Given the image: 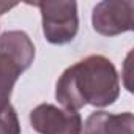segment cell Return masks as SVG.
Masks as SVG:
<instances>
[{
    "mask_svg": "<svg viewBox=\"0 0 134 134\" xmlns=\"http://www.w3.org/2000/svg\"><path fill=\"white\" fill-rule=\"evenodd\" d=\"M120 96V81L114 63L104 55H88L68 66L57 81L55 98L63 109L79 110L87 104L106 107Z\"/></svg>",
    "mask_w": 134,
    "mask_h": 134,
    "instance_id": "1",
    "label": "cell"
},
{
    "mask_svg": "<svg viewBox=\"0 0 134 134\" xmlns=\"http://www.w3.org/2000/svg\"><path fill=\"white\" fill-rule=\"evenodd\" d=\"M35 60V44L22 30H10L0 36V109L10 104L19 76Z\"/></svg>",
    "mask_w": 134,
    "mask_h": 134,
    "instance_id": "2",
    "label": "cell"
},
{
    "mask_svg": "<svg viewBox=\"0 0 134 134\" xmlns=\"http://www.w3.org/2000/svg\"><path fill=\"white\" fill-rule=\"evenodd\" d=\"M40 8L44 38L51 44H68L79 32V16L76 2H40L32 3Z\"/></svg>",
    "mask_w": 134,
    "mask_h": 134,
    "instance_id": "3",
    "label": "cell"
},
{
    "mask_svg": "<svg viewBox=\"0 0 134 134\" xmlns=\"http://www.w3.org/2000/svg\"><path fill=\"white\" fill-rule=\"evenodd\" d=\"M93 30L103 36H117L132 30L134 2L132 0H104L95 5L92 13Z\"/></svg>",
    "mask_w": 134,
    "mask_h": 134,
    "instance_id": "4",
    "label": "cell"
},
{
    "mask_svg": "<svg viewBox=\"0 0 134 134\" xmlns=\"http://www.w3.org/2000/svg\"><path fill=\"white\" fill-rule=\"evenodd\" d=\"M29 118L38 134H82V118L76 110L44 103L32 109Z\"/></svg>",
    "mask_w": 134,
    "mask_h": 134,
    "instance_id": "5",
    "label": "cell"
},
{
    "mask_svg": "<svg viewBox=\"0 0 134 134\" xmlns=\"http://www.w3.org/2000/svg\"><path fill=\"white\" fill-rule=\"evenodd\" d=\"M84 134H134V117L131 112L110 114L96 110L82 125Z\"/></svg>",
    "mask_w": 134,
    "mask_h": 134,
    "instance_id": "6",
    "label": "cell"
},
{
    "mask_svg": "<svg viewBox=\"0 0 134 134\" xmlns=\"http://www.w3.org/2000/svg\"><path fill=\"white\" fill-rule=\"evenodd\" d=\"M0 134H21L18 112L11 104L0 109Z\"/></svg>",
    "mask_w": 134,
    "mask_h": 134,
    "instance_id": "7",
    "label": "cell"
},
{
    "mask_svg": "<svg viewBox=\"0 0 134 134\" xmlns=\"http://www.w3.org/2000/svg\"><path fill=\"white\" fill-rule=\"evenodd\" d=\"M18 3H7V2H0V16H2L3 13H7L8 10H11V8H14Z\"/></svg>",
    "mask_w": 134,
    "mask_h": 134,
    "instance_id": "8",
    "label": "cell"
}]
</instances>
